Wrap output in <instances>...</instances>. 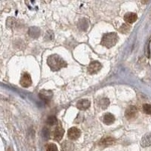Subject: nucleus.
I'll use <instances>...</instances> for the list:
<instances>
[{"label":"nucleus","mask_w":151,"mask_h":151,"mask_svg":"<svg viewBox=\"0 0 151 151\" xmlns=\"http://www.w3.org/2000/svg\"><path fill=\"white\" fill-rule=\"evenodd\" d=\"M137 114H138V109L135 106H129L125 112V116L128 119H135Z\"/></svg>","instance_id":"nucleus-4"},{"label":"nucleus","mask_w":151,"mask_h":151,"mask_svg":"<svg viewBox=\"0 0 151 151\" xmlns=\"http://www.w3.org/2000/svg\"><path fill=\"white\" fill-rule=\"evenodd\" d=\"M20 85L24 88H27V87L30 86L32 84V79H31V76L29 73H24L22 76L21 79L20 81Z\"/></svg>","instance_id":"nucleus-6"},{"label":"nucleus","mask_w":151,"mask_h":151,"mask_svg":"<svg viewBox=\"0 0 151 151\" xmlns=\"http://www.w3.org/2000/svg\"><path fill=\"white\" fill-rule=\"evenodd\" d=\"M91 102L87 99H82L77 102V108L80 110H85L90 107Z\"/></svg>","instance_id":"nucleus-7"},{"label":"nucleus","mask_w":151,"mask_h":151,"mask_svg":"<svg viewBox=\"0 0 151 151\" xmlns=\"http://www.w3.org/2000/svg\"><path fill=\"white\" fill-rule=\"evenodd\" d=\"M118 35L116 32H108L105 33L101 40V45H104L107 49H110L113 47L118 42Z\"/></svg>","instance_id":"nucleus-2"},{"label":"nucleus","mask_w":151,"mask_h":151,"mask_svg":"<svg viewBox=\"0 0 151 151\" xmlns=\"http://www.w3.org/2000/svg\"><path fill=\"white\" fill-rule=\"evenodd\" d=\"M115 121V117L113 114L110 113H107L104 114V116H103V122H104L106 125H111Z\"/></svg>","instance_id":"nucleus-11"},{"label":"nucleus","mask_w":151,"mask_h":151,"mask_svg":"<svg viewBox=\"0 0 151 151\" xmlns=\"http://www.w3.org/2000/svg\"><path fill=\"white\" fill-rule=\"evenodd\" d=\"M141 145L144 147H147L151 145V133L147 134L143 137L141 140Z\"/></svg>","instance_id":"nucleus-12"},{"label":"nucleus","mask_w":151,"mask_h":151,"mask_svg":"<svg viewBox=\"0 0 151 151\" xmlns=\"http://www.w3.org/2000/svg\"><path fill=\"white\" fill-rule=\"evenodd\" d=\"M115 143V139L113 138H105L104 139H101V141L99 142V145L101 146V147H108V146H110L112 144H113Z\"/></svg>","instance_id":"nucleus-10"},{"label":"nucleus","mask_w":151,"mask_h":151,"mask_svg":"<svg viewBox=\"0 0 151 151\" xmlns=\"http://www.w3.org/2000/svg\"><path fill=\"white\" fill-rule=\"evenodd\" d=\"M47 64L52 71H58L63 67H67V64L58 54H52L47 59Z\"/></svg>","instance_id":"nucleus-1"},{"label":"nucleus","mask_w":151,"mask_h":151,"mask_svg":"<svg viewBox=\"0 0 151 151\" xmlns=\"http://www.w3.org/2000/svg\"><path fill=\"white\" fill-rule=\"evenodd\" d=\"M67 135L69 138L71 140H76L81 135V131L76 127H72L67 131Z\"/></svg>","instance_id":"nucleus-5"},{"label":"nucleus","mask_w":151,"mask_h":151,"mask_svg":"<svg viewBox=\"0 0 151 151\" xmlns=\"http://www.w3.org/2000/svg\"><path fill=\"white\" fill-rule=\"evenodd\" d=\"M62 150H63V151H73V144L70 142V141H64L62 144Z\"/></svg>","instance_id":"nucleus-14"},{"label":"nucleus","mask_w":151,"mask_h":151,"mask_svg":"<svg viewBox=\"0 0 151 151\" xmlns=\"http://www.w3.org/2000/svg\"><path fill=\"white\" fill-rule=\"evenodd\" d=\"M49 93H52L51 92H46V91L43 90L42 92H41V93L40 94V95L41 96V97L42 99H44V100H49V98H51V97H49Z\"/></svg>","instance_id":"nucleus-18"},{"label":"nucleus","mask_w":151,"mask_h":151,"mask_svg":"<svg viewBox=\"0 0 151 151\" xmlns=\"http://www.w3.org/2000/svg\"><path fill=\"white\" fill-rule=\"evenodd\" d=\"M102 68V65L97 61H92L88 67V72L90 74H95Z\"/></svg>","instance_id":"nucleus-3"},{"label":"nucleus","mask_w":151,"mask_h":151,"mask_svg":"<svg viewBox=\"0 0 151 151\" xmlns=\"http://www.w3.org/2000/svg\"><path fill=\"white\" fill-rule=\"evenodd\" d=\"M143 110L147 114H151V105L150 104H146L143 105Z\"/></svg>","instance_id":"nucleus-20"},{"label":"nucleus","mask_w":151,"mask_h":151,"mask_svg":"<svg viewBox=\"0 0 151 151\" xmlns=\"http://www.w3.org/2000/svg\"><path fill=\"white\" fill-rule=\"evenodd\" d=\"M29 35L32 38H37L40 35V30L38 27H30L29 29Z\"/></svg>","instance_id":"nucleus-13"},{"label":"nucleus","mask_w":151,"mask_h":151,"mask_svg":"<svg viewBox=\"0 0 151 151\" xmlns=\"http://www.w3.org/2000/svg\"><path fill=\"white\" fill-rule=\"evenodd\" d=\"M109 105H110V101H109V99L107 98H103L101 99V101H99V106H100V107H101V109H103V110L107 109Z\"/></svg>","instance_id":"nucleus-15"},{"label":"nucleus","mask_w":151,"mask_h":151,"mask_svg":"<svg viewBox=\"0 0 151 151\" xmlns=\"http://www.w3.org/2000/svg\"><path fill=\"white\" fill-rule=\"evenodd\" d=\"M138 19V15L137 14L133 12H128L126 13L124 16V20L126 23H133Z\"/></svg>","instance_id":"nucleus-9"},{"label":"nucleus","mask_w":151,"mask_h":151,"mask_svg":"<svg viewBox=\"0 0 151 151\" xmlns=\"http://www.w3.org/2000/svg\"><path fill=\"white\" fill-rule=\"evenodd\" d=\"M129 30H130L129 26L126 24V23L122 24V25L121 26L120 28H119V31H120L121 32H122V33H126V32H128Z\"/></svg>","instance_id":"nucleus-17"},{"label":"nucleus","mask_w":151,"mask_h":151,"mask_svg":"<svg viewBox=\"0 0 151 151\" xmlns=\"http://www.w3.org/2000/svg\"><path fill=\"white\" fill-rule=\"evenodd\" d=\"M46 151H58V150L54 144H49L47 145Z\"/></svg>","instance_id":"nucleus-19"},{"label":"nucleus","mask_w":151,"mask_h":151,"mask_svg":"<svg viewBox=\"0 0 151 151\" xmlns=\"http://www.w3.org/2000/svg\"><path fill=\"white\" fill-rule=\"evenodd\" d=\"M47 123L49 125V126H54L58 123V119L54 116H49L47 119Z\"/></svg>","instance_id":"nucleus-16"},{"label":"nucleus","mask_w":151,"mask_h":151,"mask_svg":"<svg viewBox=\"0 0 151 151\" xmlns=\"http://www.w3.org/2000/svg\"><path fill=\"white\" fill-rule=\"evenodd\" d=\"M64 135V130L63 129L62 127L58 126L56 127L55 130L54 131V138L57 141H60L61 139L63 138V136Z\"/></svg>","instance_id":"nucleus-8"}]
</instances>
